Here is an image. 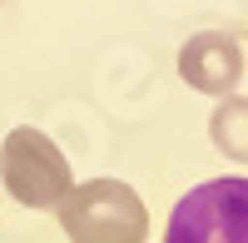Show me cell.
Wrapping results in <instances>:
<instances>
[{
  "label": "cell",
  "instance_id": "cell-1",
  "mask_svg": "<svg viewBox=\"0 0 248 243\" xmlns=\"http://www.w3.org/2000/svg\"><path fill=\"white\" fill-rule=\"evenodd\" d=\"M60 228L70 243H144L149 238V209L119 179H90L60 198Z\"/></svg>",
  "mask_w": 248,
  "mask_h": 243
},
{
  "label": "cell",
  "instance_id": "cell-2",
  "mask_svg": "<svg viewBox=\"0 0 248 243\" xmlns=\"http://www.w3.org/2000/svg\"><path fill=\"white\" fill-rule=\"evenodd\" d=\"M164 243H248V179H203L174 204Z\"/></svg>",
  "mask_w": 248,
  "mask_h": 243
},
{
  "label": "cell",
  "instance_id": "cell-3",
  "mask_svg": "<svg viewBox=\"0 0 248 243\" xmlns=\"http://www.w3.org/2000/svg\"><path fill=\"white\" fill-rule=\"evenodd\" d=\"M0 184L25 209H60V198L75 189V179H70V159L60 154V144L45 129L20 124L0 144Z\"/></svg>",
  "mask_w": 248,
  "mask_h": 243
},
{
  "label": "cell",
  "instance_id": "cell-4",
  "mask_svg": "<svg viewBox=\"0 0 248 243\" xmlns=\"http://www.w3.org/2000/svg\"><path fill=\"white\" fill-rule=\"evenodd\" d=\"M179 75L189 79V90L199 94H233L238 79H243V45L233 35H218V30H203L194 40H184L179 50Z\"/></svg>",
  "mask_w": 248,
  "mask_h": 243
},
{
  "label": "cell",
  "instance_id": "cell-5",
  "mask_svg": "<svg viewBox=\"0 0 248 243\" xmlns=\"http://www.w3.org/2000/svg\"><path fill=\"white\" fill-rule=\"evenodd\" d=\"M209 139L218 154L248 164V94H223L218 109L209 114Z\"/></svg>",
  "mask_w": 248,
  "mask_h": 243
}]
</instances>
